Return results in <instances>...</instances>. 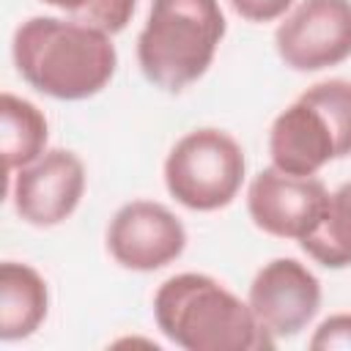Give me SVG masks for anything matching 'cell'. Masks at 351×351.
<instances>
[{
	"mask_svg": "<svg viewBox=\"0 0 351 351\" xmlns=\"http://www.w3.org/2000/svg\"><path fill=\"white\" fill-rule=\"evenodd\" d=\"M19 77L58 101H82L107 88L118 52L112 36L60 16H30L11 41Z\"/></svg>",
	"mask_w": 351,
	"mask_h": 351,
	"instance_id": "cell-1",
	"label": "cell"
},
{
	"mask_svg": "<svg viewBox=\"0 0 351 351\" xmlns=\"http://www.w3.org/2000/svg\"><path fill=\"white\" fill-rule=\"evenodd\" d=\"M154 321L170 343L186 351H261L274 346L250 302L197 271L173 274L156 288Z\"/></svg>",
	"mask_w": 351,
	"mask_h": 351,
	"instance_id": "cell-2",
	"label": "cell"
},
{
	"mask_svg": "<svg viewBox=\"0 0 351 351\" xmlns=\"http://www.w3.org/2000/svg\"><path fill=\"white\" fill-rule=\"evenodd\" d=\"M225 36L219 0H151L137 36V63L145 80L178 93L197 82Z\"/></svg>",
	"mask_w": 351,
	"mask_h": 351,
	"instance_id": "cell-3",
	"label": "cell"
},
{
	"mask_svg": "<svg viewBox=\"0 0 351 351\" xmlns=\"http://www.w3.org/2000/svg\"><path fill=\"white\" fill-rule=\"evenodd\" d=\"M244 151L222 129L186 132L165 159V186L189 211H217L233 203L244 184Z\"/></svg>",
	"mask_w": 351,
	"mask_h": 351,
	"instance_id": "cell-4",
	"label": "cell"
},
{
	"mask_svg": "<svg viewBox=\"0 0 351 351\" xmlns=\"http://www.w3.org/2000/svg\"><path fill=\"white\" fill-rule=\"evenodd\" d=\"M274 47L293 71H321L351 58V0H302L277 27Z\"/></svg>",
	"mask_w": 351,
	"mask_h": 351,
	"instance_id": "cell-5",
	"label": "cell"
},
{
	"mask_svg": "<svg viewBox=\"0 0 351 351\" xmlns=\"http://www.w3.org/2000/svg\"><path fill=\"white\" fill-rule=\"evenodd\" d=\"M329 189L315 176H288L274 165L261 170L247 189V211L258 230L302 241L310 236L329 206Z\"/></svg>",
	"mask_w": 351,
	"mask_h": 351,
	"instance_id": "cell-6",
	"label": "cell"
},
{
	"mask_svg": "<svg viewBox=\"0 0 351 351\" xmlns=\"http://www.w3.org/2000/svg\"><path fill=\"white\" fill-rule=\"evenodd\" d=\"M186 247L181 219L162 203L132 200L121 206L107 225V250L112 261L132 271H156Z\"/></svg>",
	"mask_w": 351,
	"mask_h": 351,
	"instance_id": "cell-7",
	"label": "cell"
},
{
	"mask_svg": "<svg viewBox=\"0 0 351 351\" xmlns=\"http://www.w3.org/2000/svg\"><path fill=\"white\" fill-rule=\"evenodd\" d=\"M85 192V165L74 151L52 148L14 173V208L33 228L69 219Z\"/></svg>",
	"mask_w": 351,
	"mask_h": 351,
	"instance_id": "cell-8",
	"label": "cell"
},
{
	"mask_svg": "<svg viewBox=\"0 0 351 351\" xmlns=\"http://www.w3.org/2000/svg\"><path fill=\"white\" fill-rule=\"evenodd\" d=\"M247 302L258 324L277 340L299 335L321 307L318 277L296 258H274L258 269Z\"/></svg>",
	"mask_w": 351,
	"mask_h": 351,
	"instance_id": "cell-9",
	"label": "cell"
},
{
	"mask_svg": "<svg viewBox=\"0 0 351 351\" xmlns=\"http://www.w3.org/2000/svg\"><path fill=\"white\" fill-rule=\"evenodd\" d=\"M271 165L288 176H315L340 159V143L329 118L302 96L288 104L269 129Z\"/></svg>",
	"mask_w": 351,
	"mask_h": 351,
	"instance_id": "cell-10",
	"label": "cell"
},
{
	"mask_svg": "<svg viewBox=\"0 0 351 351\" xmlns=\"http://www.w3.org/2000/svg\"><path fill=\"white\" fill-rule=\"evenodd\" d=\"M49 291L44 277L16 261H5L0 266V337L3 340H25L30 337L47 318Z\"/></svg>",
	"mask_w": 351,
	"mask_h": 351,
	"instance_id": "cell-11",
	"label": "cell"
},
{
	"mask_svg": "<svg viewBox=\"0 0 351 351\" xmlns=\"http://www.w3.org/2000/svg\"><path fill=\"white\" fill-rule=\"evenodd\" d=\"M49 126L44 112L14 93H0V151L5 162V173H16L19 167L36 162L47 151Z\"/></svg>",
	"mask_w": 351,
	"mask_h": 351,
	"instance_id": "cell-12",
	"label": "cell"
},
{
	"mask_svg": "<svg viewBox=\"0 0 351 351\" xmlns=\"http://www.w3.org/2000/svg\"><path fill=\"white\" fill-rule=\"evenodd\" d=\"M299 247L326 269L351 266V181L329 195L321 225L299 241Z\"/></svg>",
	"mask_w": 351,
	"mask_h": 351,
	"instance_id": "cell-13",
	"label": "cell"
},
{
	"mask_svg": "<svg viewBox=\"0 0 351 351\" xmlns=\"http://www.w3.org/2000/svg\"><path fill=\"white\" fill-rule=\"evenodd\" d=\"M304 101L315 104L335 126L340 143V159L351 156V80H324L302 93Z\"/></svg>",
	"mask_w": 351,
	"mask_h": 351,
	"instance_id": "cell-14",
	"label": "cell"
},
{
	"mask_svg": "<svg viewBox=\"0 0 351 351\" xmlns=\"http://www.w3.org/2000/svg\"><path fill=\"white\" fill-rule=\"evenodd\" d=\"M52 8H60L69 19L104 30L110 36L121 33L137 8V0H41Z\"/></svg>",
	"mask_w": 351,
	"mask_h": 351,
	"instance_id": "cell-15",
	"label": "cell"
},
{
	"mask_svg": "<svg viewBox=\"0 0 351 351\" xmlns=\"http://www.w3.org/2000/svg\"><path fill=\"white\" fill-rule=\"evenodd\" d=\"M313 351H351V313L329 315L310 337Z\"/></svg>",
	"mask_w": 351,
	"mask_h": 351,
	"instance_id": "cell-16",
	"label": "cell"
},
{
	"mask_svg": "<svg viewBox=\"0 0 351 351\" xmlns=\"http://www.w3.org/2000/svg\"><path fill=\"white\" fill-rule=\"evenodd\" d=\"M230 5L241 19L263 25V22H274V19L285 16L288 8L293 5V0H230Z\"/></svg>",
	"mask_w": 351,
	"mask_h": 351,
	"instance_id": "cell-17",
	"label": "cell"
}]
</instances>
